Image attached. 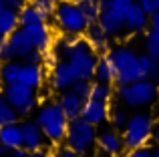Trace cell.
<instances>
[{
	"instance_id": "6",
	"label": "cell",
	"mask_w": 159,
	"mask_h": 157,
	"mask_svg": "<svg viewBox=\"0 0 159 157\" xmlns=\"http://www.w3.org/2000/svg\"><path fill=\"white\" fill-rule=\"evenodd\" d=\"M95 143H97L95 125L87 123L83 117L69 121V129H66V135H65V145L66 147H70L73 151L85 155L93 149Z\"/></svg>"
},
{
	"instance_id": "13",
	"label": "cell",
	"mask_w": 159,
	"mask_h": 157,
	"mask_svg": "<svg viewBox=\"0 0 159 157\" xmlns=\"http://www.w3.org/2000/svg\"><path fill=\"white\" fill-rule=\"evenodd\" d=\"M125 26H127L129 34H139L145 32L147 26H151V16L143 10L139 2H133V6L129 8V12L125 14Z\"/></svg>"
},
{
	"instance_id": "46",
	"label": "cell",
	"mask_w": 159,
	"mask_h": 157,
	"mask_svg": "<svg viewBox=\"0 0 159 157\" xmlns=\"http://www.w3.org/2000/svg\"><path fill=\"white\" fill-rule=\"evenodd\" d=\"M99 2H101L103 10H105V8H109V6H111V0H99Z\"/></svg>"
},
{
	"instance_id": "30",
	"label": "cell",
	"mask_w": 159,
	"mask_h": 157,
	"mask_svg": "<svg viewBox=\"0 0 159 157\" xmlns=\"http://www.w3.org/2000/svg\"><path fill=\"white\" fill-rule=\"evenodd\" d=\"M113 97V89L111 85H105V83H93V87H91V95L89 99H95V101H103V103H109Z\"/></svg>"
},
{
	"instance_id": "3",
	"label": "cell",
	"mask_w": 159,
	"mask_h": 157,
	"mask_svg": "<svg viewBox=\"0 0 159 157\" xmlns=\"http://www.w3.org/2000/svg\"><path fill=\"white\" fill-rule=\"evenodd\" d=\"M117 97H119V101L123 103V105L139 109V107H147V105H151V103L157 101L159 87H157L155 81L141 78V81L117 87Z\"/></svg>"
},
{
	"instance_id": "28",
	"label": "cell",
	"mask_w": 159,
	"mask_h": 157,
	"mask_svg": "<svg viewBox=\"0 0 159 157\" xmlns=\"http://www.w3.org/2000/svg\"><path fill=\"white\" fill-rule=\"evenodd\" d=\"M145 52L153 59H159V28L151 26L145 34Z\"/></svg>"
},
{
	"instance_id": "36",
	"label": "cell",
	"mask_w": 159,
	"mask_h": 157,
	"mask_svg": "<svg viewBox=\"0 0 159 157\" xmlns=\"http://www.w3.org/2000/svg\"><path fill=\"white\" fill-rule=\"evenodd\" d=\"M123 157H153V151L149 147H137V149H129Z\"/></svg>"
},
{
	"instance_id": "49",
	"label": "cell",
	"mask_w": 159,
	"mask_h": 157,
	"mask_svg": "<svg viewBox=\"0 0 159 157\" xmlns=\"http://www.w3.org/2000/svg\"><path fill=\"white\" fill-rule=\"evenodd\" d=\"M135 2H139V0H135Z\"/></svg>"
},
{
	"instance_id": "1",
	"label": "cell",
	"mask_w": 159,
	"mask_h": 157,
	"mask_svg": "<svg viewBox=\"0 0 159 157\" xmlns=\"http://www.w3.org/2000/svg\"><path fill=\"white\" fill-rule=\"evenodd\" d=\"M34 121L40 125L44 137L52 143V145H58V143L65 141L66 129H69V119H66L65 111L61 109L58 101H47L39 107L36 111Z\"/></svg>"
},
{
	"instance_id": "21",
	"label": "cell",
	"mask_w": 159,
	"mask_h": 157,
	"mask_svg": "<svg viewBox=\"0 0 159 157\" xmlns=\"http://www.w3.org/2000/svg\"><path fill=\"white\" fill-rule=\"evenodd\" d=\"M0 143L10 149L14 147H22V123H6L0 125Z\"/></svg>"
},
{
	"instance_id": "29",
	"label": "cell",
	"mask_w": 159,
	"mask_h": 157,
	"mask_svg": "<svg viewBox=\"0 0 159 157\" xmlns=\"http://www.w3.org/2000/svg\"><path fill=\"white\" fill-rule=\"evenodd\" d=\"M14 121H18V113H16V109L4 99V95L0 93V125L14 123Z\"/></svg>"
},
{
	"instance_id": "11",
	"label": "cell",
	"mask_w": 159,
	"mask_h": 157,
	"mask_svg": "<svg viewBox=\"0 0 159 157\" xmlns=\"http://www.w3.org/2000/svg\"><path fill=\"white\" fill-rule=\"evenodd\" d=\"M24 32L28 34V38L32 40L36 51H48L54 44V34L52 28L48 26V22H36V24H28L24 26Z\"/></svg>"
},
{
	"instance_id": "48",
	"label": "cell",
	"mask_w": 159,
	"mask_h": 157,
	"mask_svg": "<svg viewBox=\"0 0 159 157\" xmlns=\"http://www.w3.org/2000/svg\"><path fill=\"white\" fill-rule=\"evenodd\" d=\"M153 157H159V147H157L155 151H153Z\"/></svg>"
},
{
	"instance_id": "51",
	"label": "cell",
	"mask_w": 159,
	"mask_h": 157,
	"mask_svg": "<svg viewBox=\"0 0 159 157\" xmlns=\"http://www.w3.org/2000/svg\"><path fill=\"white\" fill-rule=\"evenodd\" d=\"M157 63H159V59H157Z\"/></svg>"
},
{
	"instance_id": "26",
	"label": "cell",
	"mask_w": 159,
	"mask_h": 157,
	"mask_svg": "<svg viewBox=\"0 0 159 157\" xmlns=\"http://www.w3.org/2000/svg\"><path fill=\"white\" fill-rule=\"evenodd\" d=\"M36 22H47V18H44L30 2H26L18 10V24H20V28L28 26V24H36Z\"/></svg>"
},
{
	"instance_id": "38",
	"label": "cell",
	"mask_w": 159,
	"mask_h": 157,
	"mask_svg": "<svg viewBox=\"0 0 159 157\" xmlns=\"http://www.w3.org/2000/svg\"><path fill=\"white\" fill-rule=\"evenodd\" d=\"M52 157H85V155H83V153H77V151H73L70 147L65 145V147H58V149L52 153Z\"/></svg>"
},
{
	"instance_id": "15",
	"label": "cell",
	"mask_w": 159,
	"mask_h": 157,
	"mask_svg": "<svg viewBox=\"0 0 159 157\" xmlns=\"http://www.w3.org/2000/svg\"><path fill=\"white\" fill-rule=\"evenodd\" d=\"M109 113H111V107L109 103H103V101H95V99H87L85 105H83V111H81V117L85 119L87 123L91 125H101V123L109 121Z\"/></svg>"
},
{
	"instance_id": "37",
	"label": "cell",
	"mask_w": 159,
	"mask_h": 157,
	"mask_svg": "<svg viewBox=\"0 0 159 157\" xmlns=\"http://www.w3.org/2000/svg\"><path fill=\"white\" fill-rule=\"evenodd\" d=\"M24 63H30V65H43L44 63V52L43 51H32L30 55L26 56V59H24Z\"/></svg>"
},
{
	"instance_id": "47",
	"label": "cell",
	"mask_w": 159,
	"mask_h": 157,
	"mask_svg": "<svg viewBox=\"0 0 159 157\" xmlns=\"http://www.w3.org/2000/svg\"><path fill=\"white\" fill-rule=\"evenodd\" d=\"M6 6H8V4L4 2V0H0V12H2V10H4V8H6Z\"/></svg>"
},
{
	"instance_id": "9",
	"label": "cell",
	"mask_w": 159,
	"mask_h": 157,
	"mask_svg": "<svg viewBox=\"0 0 159 157\" xmlns=\"http://www.w3.org/2000/svg\"><path fill=\"white\" fill-rule=\"evenodd\" d=\"M69 63H70V67H73V73H75V77H77V81L79 78L91 81V78H95L99 55H95L93 51H87V52H81V55L70 56Z\"/></svg>"
},
{
	"instance_id": "35",
	"label": "cell",
	"mask_w": 159,
	"mask_h": 157,
	"mask_svg": "<svg viewBox=\"0 0 159 157\" xmlns=\"http://www.w3.org/2000/svg\"><path fill=\"white\" fill-rule=\"evenodd\" d=\"M133 2H135V0H111V6L109 8H113L115 12H119V14L125 16L129 12V8L133 6Z\"/></svg>"
},
{
	"instance_id": "8",
	"label": "cell",
	"mask_w": 159,
	"mask_h": 157,
	"mask_svg": "<svg viewBox=\"0 0 159 157\" xmlns=\"http://www.w3.org/2000/svg\"><path fill=\"white\" fill-rule=\"evenodd\" d=\"M52 48L57 51V55L61 56V59H66V61H69L70 56H75V55L93 51L91 44L87 43V38L83 34H62L58 40H54Z\"/></svg>"
},
{
	"instance_id": "12",
	"label": "cell",
	"mask_w": 159,
	"mask_h": 157,
	"mask_svg": "<svg viewBox=\"0 0 159 157\" xmlns=\"http://www.w3.org/2000/svg\"><path fill=\"white\" fill-rule=\"evenodd\" d=\"M83 36H85L87 43L91 44V48H93L95 55L103 56V55H107V52L111 51V44H109V34L103 30V26L99 22H91L89 26L85 28Z\"/></svg>"
},
{
	"instance_id": "27",
	"label": "cell",
	"mask_w": 159,
	"mask_h": 157,
	"mask_svg": "<svg viewBox=\"0 0 159 157\" xmlns=\"http://www.w3.org/2000/svg\"><path fill=\"white\" fill-rule=\"evenodd\" d=\"M77 2V6L81 8V12L85 14L87 22H99V16H101L103 12V6L99 0H75Z\"/></svg>"
},
{
	"instance_id": "5",
	"label": "cell",
	"mask_w": 159,
	"mask_h": 157,
	"mask_svg": "<svg viewBox=\"0 0 159 157\" xmlns=\"http://www.w3.org/2000/svg\"><path fill=\"white\" fill-rule=\"evenodd\" d=\"M54 26L62 34H83L85 28L89 26L85 14L77 6L75 0H58L57 12H54Z\"/></svg>"
},
{
	"instance_id": "34",
	"label": "cell",
	"mask_w": 159,
	"mask_h": 157,
	"mask_svg": "<svg viewBox=\"0 0 159 157\" xmlns=\"http://www.w3.org/2000/svg\"><path fill=\"white\" fill-rule=\"evenodd\" d=\"M14 51H12L10 43H8L6 36H2V40H0V63H6V61H14Z\"/></svg>"
},
{
	"instance_id": "2",
	"label": "cell",
	"mask_w": 159,
	"mask_h": 157,
	"mask_svg": "<svg viewBox=\"0 0 159 157\" xmlns=\"http://www.w3.org/2000/svg\"><path fill=\"white\" fill-rule=\"evenodd\" d=\"M107 56L111 59L113 67H115V85H129V83L141 81L143 75H141L139 69V55L135 52V48L131 47H115L107 52Z\"/></svg>"
},
{
	"instance_id": "32",
	"label": "cell",
	"mask_w": 159,
	"mask_h": 157,
	"mask_svg": "<svg viewBox=\"0 0 159 157\" xmlns=\"http://www.w3.org/2000/svg\"><path fill=\"white\" fill-rule=\"evenodd\" d=\"M129 121V115L125 113L123 109H111V113H109V123H111L115 129H123L125 125H127Z\"/></svg>"
},
{
	"instance_id": "20",
	"label": "cell",
	"mask_w": 159,
	"mask_h": 157,
	"mask_svg": "<svg viewBox=\"0 0 159 157\" xmlns=\"http://www.w3.org/2000/svg\"><path fill=\"white\" fill-rule=\"evenodd\" d=\"M58 105L61 109L65 111L66 119L73 121V119H79L81 117V111H83V105H85V99H81L77 93L73 91H65V93L58 95Z\"/></svg>"
},
{
	"instance_id": "25",
	"label": "cell",
	"mask_w": 159,
	"mask_h": 157,
	"mask_svg": "<svg viewBox=\"0 0 159 157\" xmlns=\"http://www.w3.org/2000/svg\"><path fill=\"white\" fill-rule=\"evenodd\" d=\"M139 69H141L143 78H149V81L159 83V63H157V59L149 56L147 52L139 55Z\"/></svg>"
},
{
	"instance_id": "10",
	"label": "cell",
	"mask_w": 159,
	"mask_h": 157,
	"mask_svg": "<svg viewBox=\"0 0 159 157\" xmlns=\"http://www.w3.org/2000/svg\"><path fill=\"white\" fill-rule=\"evenodd\" d=\"M48 73H51V77H48L51 87H52V91H57V93L70 91V87L75 85V81H77V77H75L73 67H70L69 61H61V63Z\"/></svg>"
},
{
	"instance_id": "33",
	"label": "cell",
	"mask_w": 159,
	"mask_h": 157,
	"mask_svg": "<svg viewBox=\"0 0 159 157\" xmlns=\"http://www.w3.org/2000/svg\"><path fill=\"white\" fill-rule=\"evenodd\" d=\"M91 87H93V83L91 81H85V78H79V81H75V85L70 87V91L73 93H77L81 99H89V95H91Z\"/></svg>"
},
{
	"instance_id": "44",
	"label": "cell",
	"mask_w": 159,
	"mask_h": 157,
	"mask_svg": "<svg viewBox=\"0 0 159 157\" xmlns=\"http://www.w3.org/2000/svg\"><path fill=\"white\" fill-rule=\"evenodd\" d=\"M151 141L159 147V127H157V129H153V137H151Z\"/></svg>"
},
{
	"instance_id": "24",
	"label": "cell",
	"mask_w": 159,
	"mask_h": 157,
	"mask_svg": "<svg viewBox=\"0 0 159 157\" xmlns=\"http://www.w3.org/2000/svg\"><path fill=\"white\" fill-rule=\"evenodd\" d=\"M20 69H22V63H18V61L0 63V81H2L4 85L20 83Z\"/></svg>"
},
{
	"instance_id": "39",
	"label": "cell",
	"mask_w": 159,
	"mask_h": 157,
	"mask_svg": "<svg viewBox=\"0 0 159 157\" xmlns=\"http://www.w3.org/2000/svg\"><path fill=\"white\" fill-rule=\"evenodd\" d=\"M139 4L143 6V10L147 12L149 16H151L153 12L159 10V0H139Z\"/></svg>"
},
{
	"instance_id": "22",
	"label": "cell",
	"mask_w": 159,
	"mask_h": 157,
	"mask_svg": "<svg viewBox=\"0 0 159 157\" xmlns=\"http://www.w3.org/2000/svg\"><path fill=\"white\" fill-rule=\"evenodd\" d=\"M16 28H20V24H18V10L6 6L2 12H0V36H10Z\"/></svg>"
},
{
	"instance_id": "4",
	"label": "cell",
	"mask_w": 159,
	"mask_h": 157,
	"mask_svg": "<svg viewBox=\"0 0 159 157\" xmlns=\"http://www.w3.org/2000/svg\"><path fill=\"white\" fill-rule=\"evenodd\" d=\"M151 115L147 113H133L129 117L127 125L123 127V143L125 149H137V147H147V143L153 137V129H155Z\"/></svg>"
},
{
	"instance_id": "23",
	"label": "cell",
	"mask_w": 159,
	"mask_h": 157,
	"mask_svg": "<svg viewBox=\"0 0 159 157\" xmlns=\"http://www.w3.org/2000/svg\"><path fill=\"white\" fill-rule=\"evenodd\" d=\"M95 81H97V83H105V85L115 83V67H113L111 59H109L107 55L99 56L97 71H95Z\"/></svg>"
},
{
	"instance_id": "45",
	"label": "cell",
	"mask_w": 159,
	"mask_h": 157,
	"mask_svg": "<svg viewBox=\"0 0 159 157\" xmlns=\"http://www.w3.org/2000/svg\"><path fill=\"white\" fill-rule=\"evenodd\" d=\"M8 151H10V147H6V145H2V143H0V157H4Z\"/></svg>"
},
{
	"instance_id": "42",
	"label": "cell",
	"mask_w": 159,
	"mask_h": 157,
	"mask_svg": "<svg viewBox=\"0 0 159 157\" xmlns=\"http://www.w3.org/2000/svg\"><path fill=\"white\" fill-rule=\"evenodd\" d=\"M28 157H52V155L44 149H36V151H28Z\"/></svg>"
},
{
	"instance_id": "17",
	"label": "cell",
	"mask_w": 159,
	"mask_h": 157,
	"mask_svg": "<svg viewBox=\"0 0 159 157\" xmlns=\"http://www.w3.org/2000/svg\"><path fill=\"white\" fill-rule=\"evenodd\" d=\"M97 147L109 157H115L119 155L121 151L125 149V143H123V135L115 133L113 129H107L103 133L97 135Z\"/></svg>"
},
{
	"instance_id": "16",
	"label": "cell",
	"mask_w": 159,
	"mask_h": 157,
	"mask_svg": "<svg viewBox=\"0 0 159 157\" xmlns=\"http://www.w3.org/2000/svg\"><path fill=\"white\" fill-rule=\"evenodd\" d=\"M44 133L40 129V125L34 121V119H28V121L22 123V147L26 151H36V149H43L44 145Z\"/></svg>"
},
{
	"instance_id": "50",
	"label": "cell",
	"mask_w": 159,
	"mask_h": 157,
	"mask_svg": "<svg viewBox=\"0 0 159 157\" xmlns=\"http://www.w3.org/2000/svg\"><path fill=\"white\" fill-rule=\"evenodd\" d=\"M0 40H2V36H0Z\"/></svg>"
},
{
	"instance_id": "40",
	"label": "cell",
	"mask_w": 159,
	"mask_h": 157,
	"mask_svg": "<svg viewBox=\"0 0 159 157\" xmlns=\"http://www.w3.org/2000/svg\"><path fill=\"white\" fill-rule=\"evenodd\" d=\"M4 157H28V151L24 147H14V149H10Z\"/></svg>"
},
{
	"instance_id": "14",
	"label": "cell",
	"mask_w": 159,
	"mask_h": 157,
	"mask_svg": "<svg viewBox=\"0 0 159 157\" xmlns=\"http://www.w3.org/2000/svg\"><path fill=\"white\" fill-rule=\"evenodd\" d=\"M99 24L103 26V30L109 34V38H119L127 32V26H125V16L115 12L113 8H105L99 16Z\"/></svg>"
},
{
	"instance_id": "7",
	"label": "cell",
	"mask_w": 159,
	"mask_h": 157,
	"mask_svg": "<svg viewBox=\"0 0 159 157\" xmlns=\"http://www.w3.org/2000/svg\"><path fill=\"white\" fill-rule=\"evenodd\" d=\"M2 95L8 103L16 109L18 117H28L39 105V99L32 87H26L22 83H14V85H4Z\"/></svg>"
},
{
	"instance_id": "19",
	"label": "cell",
	"mask_w": 159,
	"mask_h": 157,
	"mask_svg": "<svg viewBox=\"0 0 159 157\" xmlns=\"http://www.w3.org/2000/svg\"><path fill=\"white\" fill-rule=\"evenodd\" d=\"M6 38H8V43H10L12 51H14V56L20 59V61H24L32 51H34V44H32L30 38H28V34L24 32V28H16V30L12 32L10 36H6Z\"/></svg>"
},
{
	"instance_id": "18",
	"label": "cell",
	"mask_w": 159,
	"mask_h": 157,
	"mask_svg": "<svg viewBox=\"0 0 159 157\" xmlns=\"http://www.w3.org/2000/svg\"><path fill=\"white\" fill-rule=\"evenodd\" d=\"M44 78H47V69L44 65H30V63H22L20 69V83L32 89H40L44 85Z\"/></svg>"
},
{
	"instance_id": "31",
	"label": "cell",
	"mask_w": 159,
	"mask_h": 157,
	"mask_svg": "<svg viewBox=\"0 0 159 157\" xmlns=\"http://www.w3.org/2000/svg\"><path fill=\"white\" fill-rule=\"evenodd\" d=\"M30 4L44 16V18H47V22H48V20L54 16V12H57L58 0H30Z\"/></svg>"
},
{
	"instance_id": "43",
	"label": "cell",
	"mask_w": 159,
	"mask_h": 157,
	"mask_svg": "<svg viewBox=\"0 0 159 157\" xmlns=\"http://www.w3.org/2000/svg\"><path fill=\"white\" fill-rule=\"evenodd\" d=\"M151 26L159 28V10H157V12H153V14H151Z\"/></svg>"
},
{
	"instance_id": "41",
	"label": "cell",
	"mask_w": 159,
	"mask_h": 157,
	"mask_svg": "<svg viewBox=\"0 0 159 157\" xmlns=\"http://www.w3.org/2000/svg\"><path fill=\"white\" fill-rule=\"evenodd\" d=\"M4 2H6L10 8H16V10H20V8H22L24 4L28 2V0H4Z\"/></svg>"
}]
</instances>
